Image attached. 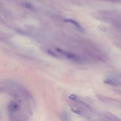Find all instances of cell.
<instances>
[{
  "instance_id": "4",
  "label": "cell",
  "mask_w": 121,
  "mask_h": 121,
  "mask_svg": "<svg viewBox=\"0 0 121 121\" xmlns=\"http://www.w3.org/2000/svg\"><path fill=\"white\" fill-rule=\"evenodd\" d=\"M104 84H108L109 85L112 86H115L117 85V82H116L115 81H114L111 79H109V78H107V79L104 80Z\"/></svg>"
},
{
  "instance_id": "8",
  "label": "cell",
  "mask_w": 121,
  "mask_h": 121,
  "mask_svg": "<svg viewBox=\"0 0 121 121\" xmlns=\"http://www.w3.org/2000/svg\"><path fill=\"white\" fill-rule=\"evenodd\" d=\"M99 28L100 30H101L102 31L104 32H106L107 31V28L104 26H102V25L99 26Z\"/></svg>"
},
{
  "instance_id": "5",
  "label": "cell",
  "mask_w": 121,
  "mask_h": 121,
  "mask_svg": "<svg viewBox=\"0 0 121 121\" xmlns=\"http://www.w3.org/2000/svg\"><path fill=\"white\" fill-rule=\"evenodd\" d=\"M47 53L48 54H49V55L51 56L52 57L55 58H59L60 56L54 52H53L52 50L51 49H48L47 50Z\"/></svg>"
},
{
  "instance_id": "1",
  "label": "cell",
  "mask_w": 121,
  "mask_h": 121,
  "mask_svg": "<svg viewBox=\"0 0 121 121\" xmlns=\"http://www.w3.org/2000/svg\"><path fill=\"white\" fill-rule=\"evenodd\" d=\"M55 50L57 52L66 56L68 59L69 60H74V61H79L81 60V59L75 54L69 52H67L65 50H64L62 49L59 48H56Z\"/></svg>"
},
{
  "instance_id": "7",
  "label": "cell",
  "mask_w": 121,
  "mask_h": 121,
  "mask_svg": "<svg viewBox=\"0 0 121 121\" xmlns=\"http://www.w3.org/2000/svg\"><path fill=\"white\" fill-rule=\"evenodd\" d=\"M23 5L24 7H25L26 8H27L28 9H34V7L33 6V5L29 3H24L23 4Z\"/></svg>"
},
{
  "instance_id": "10",
  "label": "cell",
  "mask_w": 121,
  "mask_h": 121,
  "mask_svg": "<svg viewBox=\"0 0 121 121\" xmlns=\"http://www.w3.org/2000/svg\"><path fill=\"white\" fill-rule=\"evenodd\" d=\"M71 111L74 112V113H77V114H80L81 113V112L78 110H76V109H71Z\"/></svg>"
},
{
  "instance_id": "9",
  "label": "cell",
  "mask_w": 121,
  "mask_h": 121,
  "mask_svg": "<svg viewBox=\"0 0 121 121\" xmlns=\"http://www.w3.org/2000/svg\"><path fill=\"white\" fill-rule=\"evenodd\" d=\"M69 98L72 100H76L77 99V97L74 94H71L69 96Z\"/></svg>"
},
{
  "instance_id": "3",
  "label": "cell",
  "mask_w": 121,
  "mask_h": 121,
  "mask_svg": "<svg viewBox=\"0 0 121 121\" xmlns=\"http://www.w3.org/2000/svg\"><path fill=\"white\" fill-rule=\"evenodd\" d=\"M18 109H19V105L17 102L15 101L11 102L9 104L8 109L11 112L17 111V110H18Z\"/></svg>"
},
{
  "instance_id": "2",
  "label": "cell",
  "mask_w": 121,
  "mask_h": 121,
  "mask_svg": "<svg viewBox=\"0 0 121 121\" xmlns=\"http://www.w3.org/2000/svg\"><path fill=\"white\" fill-rule=\"evenodd\" d=\"M63 20L65 22H69L71 24H72L81 32L84 31V29L83 27L82 26L75 20H74L73 19H70V18H66V19H64Z\"/></svg>"
},
{
  "instance_id": "11",
  "label": "cell",
  "mask_w": 121,
  "mask_h": 121,
  "mask_svg": "<svg viewBox=\"0 0 121 121\" xmlns=\"http://www.w3.org/2000/svg\"><path fill=\"white\" fill-rule=\"evenodd\" d=\"M107 0V1H115L116 0Z\"/></svg>"
},
{
  "instance_id": "6",
  "label": "cell",
  "mask_w": 121,
  "mask_h": 121,
  "mask_svg": "<svg viewBox=\"0 0 121 121\" xmlns=\"http://www.w3.org/2000/svg\"><path fill=\"white\" fill-rule=\"evenodd\" d=\"M108 117L111 120L113 121H121V120L119 119V118L117 117L116 116H114L113 114H109V115L108 116Z\"/></svg>"
}]
</instances>
